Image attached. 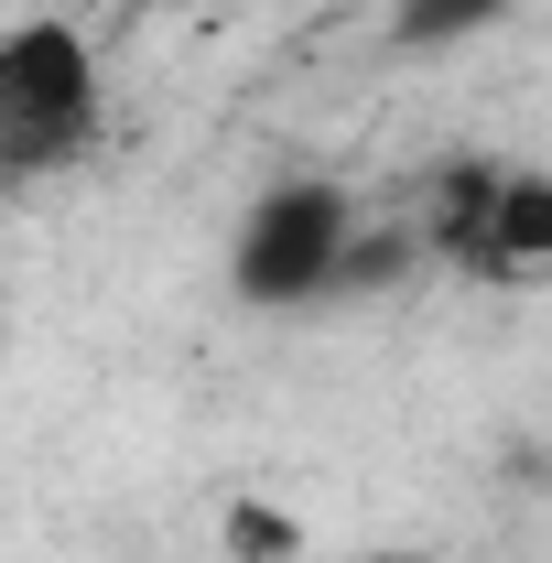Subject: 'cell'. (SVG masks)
I'll list each match as a JSON object with an SVG mask.
<instances>
[{
  "instance_id": "6da1fadb",
  "label": "cell",
  "mask_w": 552,
  "mask_h": 563,
  "mask_svg": "<svg viewBox=\"0 0 552 563\" xmlns=\"http://www.w3.org/2000/svg\"><path fill=\"white\" fill-rule=\"evenodd\" d=\"M98 131V55L76 22H22L0 44V163L11 174H55Z\"/></svg>"
},
{
  "instance_id": "7a4b0ae2",
  "label": "cell",
  "mask_w": 552,
  "mask_h": 563,
  "mask_svg": "<svg viewBox=\"0 0 552 563\" xmlns=\"http://www.w3.org/2000/svg\"><path fill=\"white\" fill-rule=\"evenodd\" d=\"M433 250L466 261L477 282H531L552 272V174H444L433 185Z\"/></svg>"
},
{
  "instance_id": "3957f363",
  "label": "cell",
  "mask_w": 552,
  "mask_h": 563,
  "mask_svg": "<svg viewBox=\"0 0 552 563\" xmlns=\"http://www.w3.org/2000/svg\"><path fill=\"white\" fill-rule=\"evenodd\" d=\"M346 250H357V217H346L336 185H281V196H261L250 239H239V292L250 303H303L346 272Z\"/></svg>"
},
{
  "instance_id": "277c9868",
  "label": "cell",
  "mask_w": 552,
  "mask_h": 563,
  "mask_svg": "<svg viewBox=\"0 0 552 563\" xmlns=\"http://www.w3.org/2000/svg\"><path fill=\"white\" fill-rule=\"evenodd\" d=\"M228 553L239 563H303V520L272 509V498H239V509H228Z\"/></svg>"
},
{
  "instance_id": "5b68a950",
  "label": "cell",
  "mask_w": 552,
  "mask_h": 563,
  "mask_svg": "<svg viewBox=\"0 0 552 563\" xmlns=\"http://www.w3.org/2000/svg\"><path fill=\"white\" fill-rule=\"evenodd\" d=\"M390 11H401V33H422V44H433V33H477V22H498V0H390Z\"/></svg>"
},
{
  "instance_id": "8992f818",
  "label": "cell",
  "mask_w": 552,
  "mask_h": 563,
  "mask_svg": "<svg viewBox=\"0 0 552 563\" xmlns=\"http://www.w3.org/2000/svg\"><path fill=\"white\" fill-rule=\"evenodd\" d=\"M357 563H422V553H357Z\"/></svg>"
},
{
  "instance_id": "52a82bcc",
  "label": "cell",
  "mask_w": 552,
  "mask_h": 563,
  "mask_svg": "<svg viewBox=\"0 0 552 563\" xmlns=\"http://www.w3.org/2000/svg\"><path fill=\"white\" fill-rule=\"evenodd\" d=\"M163 11H185V0H163Z\"/></svg>"
}]
</instances>
